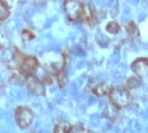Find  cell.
<instances>
[{"label":"cell","instance_id":"cell-1","mask_svg":"<svg viewBox=\"0 0 148 133\" xmlns=\"http://www.w3.org/2000/svg\"><path fill=\"white\" fill-rule=\"evenodd\" d=\"M132 94L129 93V90L124 88H114L110 90L109 93V100L113 105H115L118 109L127 108L128 105L132 103Z\"/></svg>","mask_w":148,"mask_h":133},{"label":"cell","instance_id":"cell-2","mask_svg":"<svg viewBox=\"0 0 148 133\" xmlns=\"http://www.w3.org/2000/svg\"><path fill=\"white\" fill-rule=\"evenodd\" d=\"M19 71L23 76L25 77H29V76H34V74L38 71V67H39V62L37 60V57L34 56H25L23 57L22 61L19 62Z\"/></svg>","mask_w":148,"mask_h":133},{"label":"cell","instance_id":"cell-3","mask_svg":"<svg viewBox=\"0 0 148 133\" xmlns=\"http://www.w3.org/2000/svg\"><path fill=\"white\" fill-rule=\"evenodd\" d=\"M34 114L29 108L27 107H18L15 110V122L19 125V128L27 129L33 123Z\"/></svg>","mask_w":148,"mask_h":133},{"label":"cell","instance_id":"cell-4","mask_svg":"<svg viewBox=\"0 0 148 133\" xmlns=\"http://www.w3.org/2000/svg\"><path fill=\"white\" fill-rule=\"evenodd\" d=\"M65 12L70 20H76L82 15L84 5L80 0H65Z\"/></svg>","mask_w":148,"mask_h":133},{"label":"cell","instance_id":"cell-5","mask_svg":"<svg viewBox=\"0 0 148 133\" xmlns=\"http://www.w3.org/2000/svg\"><path fill=\"white\" fill-rule=\"evenodd\" d=\"M25 85L28 88V90L31 91L32 94L38 95V96H42V95L46 94V89H45V84L42 83L38 77L36 76H29L27 77L25 80Z\"/></svg>","mask_w":148,"mask_h":133},{"label":"cell","instance_id":"cell-6","mask_svg":"<svg viewBox=\"0 0 148 133\" xmlns=\"http://www.w3.org/2000/svg\"><path fill=\"white\" fill-rule=\"evenodd\" d=\"M132 70L138 76H146V75H148V59L140 57V59H137L136 61H133Z\"/></svg>","mask_w":148,"mask_h":133},{"label":"cell","instance_id":"cell-7","mask_svg":"<svg viewBox=\"0 0 148 133\" xmlns=\"http://www.w3.org/2000/svg\"><path fill=\"white\" fill-rule=\"evenodd\" d=\"M118 114H119V109H118L115 105H113L112 103H109L105 107V110H104V117L108 118L109 121H115L118 118Z\"/></svg>","mask_w":148,"mask_h":133},{"label":"cell","instance_id":"cell-8","mask_svg":"<svg viewBox=\"0 0 148 133\" xmlns=\"http://www.w3.org/2000/svg\"><path fill=\"white\" fill-rule=\"evenodd\" d=\"M110 89L106 84H97L92 88V93L96 95V96H105V95H109Z\"/></svg>","mask_w":148,"mask_h":133},{"label":"cell","instance_id":"cell-9","mask_svg":"<svg viewBox=\"0 0 148 133\" xmlns=\"http://www.w3.org/2000/svg\"><path fill=\"white\" fill-rule=\"evenodd\" d=\"M71 132H72V127L67 122H58L55 125V129H53V133H71Z\"/></svg>","mask_w":148,"mask_h":133},{"label":"cell","instance_id":"cell-10","mask_svg":"<svg viewBox=\"0 0 148 133\" xmlns=\"http://www.w3.org/2000/svg\"><path fill=\"white\" fill-rule=\"evenodd\" d=\"M56 81L60 85V88H65V85L67 84V75L65 72V69L56 72Z\"/></svg>","mask_w":148,"mask_h":133},{"label":"cell","instance_id":"cell-11","mask_svg":"<svg viewBox=\"0 0 148 133\" xmlns=\"http://www.w3.org/2000/svg\"><path fill=\"white\" fill-rule=\"evenodd\" d=\"M105 29H106L108 33H110V34H116V33H119V30H120V25L118 24L116 22H109L106 24Z\"/></svg>","mask_w":148,"mask_h":133},{"label":"cell","instance_id":"cell-12","mask_svg":"<svg viewBox=\"0 0 148 133\" xmlns=\"http://www.w3.org/2000/svg\"><path fill=\"white\" fill-rule=\"evenodd\" d=\"M127 33L129 36H132V37H136L139 34V30H138V27L137 24L134 22H129L127 24Z\"/></svg>","mask_w":148,"mask_h":133},{"label":"cell","instance_id":"cell-13","mask_svg":"<svg viewBox=\"0 0 148 133\" xmlns=\"http://www.w3.org/2000/svg\"><path fill=\"white\" fill-rule=\"evenodd\" d=\"M140 84H142V80H140L139 77H129L127 81V86L129 89H136L139 86Z\"/></svg>","mask_w":148,"mask_h":133},{"label":"cell","instance_id":"cell-14","mask_svg":"<svg viewBox=\"0 0 148 133\" xmlns=\"http://www.w3.org/2000/svg\"><path fill=\"white\" fill-rule=\"evenodd\" d=\"M9 15H10V10H9L6 6H4L0 3V22H3V20H6L9 18Z\"/></svg>","mask_w":148,"mask_h":133},{"label":"cell","instance_id":"cell-15","mask_svg":"<svg viewBox=\"0 0 148 133\" xmlns=\"http://www.w3.org/2000/svg\"><path fill=\"white\" fill-rule=\"evenodd\" d=\"M82 15L85 20L87 23H90V24H92V19H94V15L91 13V9L87 8V6H84V10H82Z\"/></svg>","mask_w":148,"mask_h":133},{"label":"cell","instance_id":"cell-16","mask_svg":"<svg viewBox=\"0 0 148 133\" xmlns=\"http://www.w3.org/2000/svg\"><path fill=\"white\" fill-rule=\"evenodd\" d=\"M34 37H36L34 32H33L32 29H29V28H25V29L22 32V38L24 39V41H32L33 38H34Z\"/></svg>","mask_w":148,"mask_h":133},{"label":"cell","instance_id":"cell-17","mask_svg":"<svg viewBox=\"0 0 148 133\" xmlns=\"http://www.w3.org/2000/svg\"><path fill=\"white\" fill-rule=\"evenodd\" d=\"M18 1H19V0H0V3H1L4 6H6L9 10L14 8V6L18 4Z\"/></svg>","mask_w":148,"mask_h":133},{"label":"cell","instance_id":"cell-18","mask_svg":"<svg viewBox=\"0 0 148 133\" xmlns=\"http://www.w3.org/2000/svg\"><path fill=\"white\" fill-rule=\"evenodd\" d=\"M86 133H94V132H91V131H87Z\"/></svg>","mask_w":148,"mask_h":133}]
</instances>
